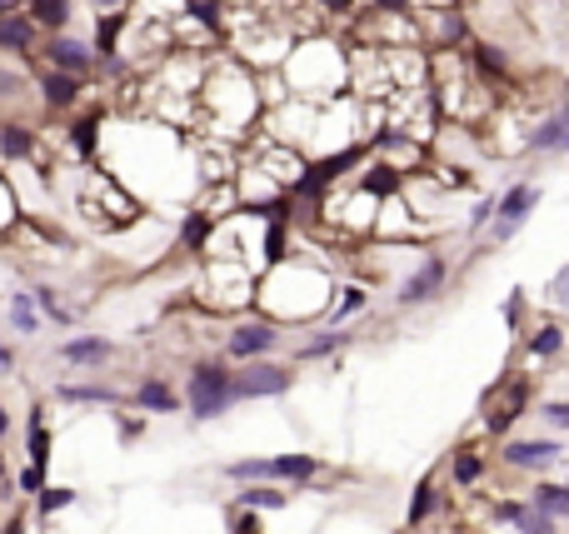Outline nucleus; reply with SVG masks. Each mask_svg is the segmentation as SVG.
I'll return each mask as SVG.
<instances>
[{
    "instance_id": "nucleus-30",
    "label": "nucleus",
    "mask_w": 569,
    "mask_h": 534,
    "mask_svg": "<svg viewBox=\"0 0 569 534\" xmlns=\"http://www.w3.org/2000/svg\"><path fill=\"white\" fill-rule=\"evenodd\" d=\"M365 305V290H344V299H340V310H335V320H344V315H354Z\"/></svg>"
},
{
    "instance_id": "nucleus-28",
    "label": "nucleus",
    "mask_w": 569,
    "mask_h": 534,
    "mask_svg": "<svg viewBox=\"0 0 569 534\" xmlns=\"http://www.w3.org/2000/svg\"><path fill=\"white\" fill-rule=\"evenodd\" d=\"M11 315H15V325H21V330H35V305H31V295H21L11 305Z\"/></svg>"
},
{
    "instance_id": "nucleus-23",
    "label": "nucleus",
    "mask_w": 569,
    "mask_h": 534,
    "mask_svg": "<svg viewBox=\"0 0 569 534\" xmlns=\"http://www.w3.org/2000/svg\"><path fill=\"white\" fill-rule=\"evenodd\" d=\"M494 210H500V200H494V195H490V200H480V205H474V210H470V235H480L484 225L494 220Z\"/></svg>"
},
{
    "instance_id": "nucleus-22",
    "label": "nucleus",
    "mask_w": 569,
    "mask_h": 534,
    "mask_svg": "<svg viewBox=\"0 0 569 534\" xmlns=\"http://www.w3.org/2000/svg\"><path fill=\"white\" fill-rule=\"evenodd\" d=\"M115 35H120V21H115V15H100V35H96V51H100V55H115Z\"/></svg>"
},
{
    "instance_id": "nucleus-27",
    "label": "nucleus",
    "mask_w": 569,
    "mask_h": 534,
    "mask_svg": "<svg viewBox=\"0 0 569 534\" xmlns=\"http://www.w3.org/2000/svg\"><path fill=\"white\" fill-rule=\"evenodd\" d=\"M549 299H555V305H564V310H569V265H559V275L549 280Z\"/></svg>"
},
{
    "instance_id": "nucleus-29",
    "label": "nucleus",
    "mask_w": 569,
    "mask_h": 534,
    "mask_svg": "<svg viewBox=\"0 0 569 534\" xmlns=\"http://www.w3.org/2000/svg\"><path fill=\"white\" fill-rule=\"evenodd\" d=\"M539 415H545L555 429H569V400H555V405H545Z\"/></svg>"
},
{
    "instance_id": "nucleus-4",
    "label": "nucleus",
    "mask_w": 569,
    "mask_h": 534,
    "mask_svg": "<svg viewBox=\"0 0 569 534\" xmlns=\"http://www.w3.org/2000/svg\"><path fill=\"white\" fill-rule=\"evenodd\" d=\"M559 460H564V449L555 439H515V445H505V465H515V470H549Z\"/></svg>"
},
{
    "instance_id": "nucleus-20",
    "label": "nucleus",
    "mask_w": 569,
    "mask_h": 534,
    "mask_svg": "<svg viewBox=\"0 0 569 534\" xmlns=\"http://www.w3.org/2000/svg\"><path fill=\"white\" fill-rule=\"evenodd\" d=\"M240 504H250V510H280L285 494L280 490H240Z\"/></svg>"
},
{
    "instance_id": "nucleus-33",
    "label": "nucleus",
    "mask_w": 569,
    "mask_h": 534,
    "mask_svg": "<svg viewBox=\"0 0 569 534\" xmlns=\"http://www.w3.org/2000/svg\"><path fill=\"white\" fill-rule=\"evenodd\" d=\"M380 11H405V0H375Z\"/></svg>"
},
{
    "instance_id": "nucleus-1",
    "label": "nucleus",
    "mask_w": 569,
    "mask_h": 534,
    "mask_svg": "<svg viewBox=\"0 0 569 534\" xmlns=\"http://www.w3.org/2000/svg\"><path fill=\"white\" fill-rule=\"evenodd\" d=\"M535 205H539V185H529V180L509 185V190L500 195V210H494V225H490L494 245H509V240L525 230V220L535 215Z\"/></svg>"
},
{
    "instance_id": "nucleus-13",
    "label": "nucleus",
    "mask_w": 569,
    "mask_h": 534,
    "mask_svg": "<svg viewBox=\"0 0 569 534\" xmlns=\"http://www.w3.org/2000/svg\"><path fill=\"white\" fill-rule=\"evenodd\" d=\"M31 21L45 31H60L70 21V0H31Z\"/></svg>"
},
{
    "instance_id": "nucleus-37",
    "label": "nucleus",
    "mask_w": 569,
    "mask_h": 534,
    "mask_svg": "<svg viewBox=\"0 0 569 534\" xmlns=\"http://www.w3.org/2000/svg\"><path fill=\"white\" fill-rule=\"evenodd\" d=\"M5 534H25V520H11L5 524Z\"/></svg>"
},
{
    "instance_id": "nucleus-36",
    "label": "nucleus",
    "mask_w": 569,
    "mask_h": 534,
    "mask_svg": "<svg viewBox=\"0 0 569 534\" xmlns=\"http://www.w3.org/2000/svg\"><path fill=\"white\" fill-rule=\"evenodd\" d=\"M15 5H21V0H0V15H15Z\"/></svg>"
},
{
    "instance_id": "nucleus-21",
    "label": "nucleus",
    "mask_w": 569,
    "mask_h": 534,
    "mask_svg": "<svg viewBox=\"0 0 569 534\" xmlns=\"http://www.w3.org/2000/svg\"><path fill=\"white\" fill-rule=\"evenodd\" d=\"M430 504H435V484L425 480V484L415 490V500H409V524H419V520H425V514H430Z\"/></svg>"
},
{
    "instance_id": "nucleus-5",
    "label": "nucleus",
    "mask_w": 569,
    "mask_h": 534,
    "mask_svg": "<svg viewBox=\"0 0 569 534\" xmlns=\"http://www.w3.org/2000/svg\"><path fill=\"white\" fill-rule=\"evenodd\" d=\"M290 390V370H275V364H255L235 380V400H255V395H285Z\"/></svg>"
},
{
    "instance_id": "nucleus-6",
    "label": "nucleus",
    "mask_w": 569,
    "mask_h": 534,
    "mask_svg": "<svg viewBox=\"0 0 569 534\" xmlns=\"http://www.w3.org/2000/svg\"><path fill=\"white\" fill-rule=\"evenodd\" d=\"M564 130H569V100L559 110H549V115L529 130V150H535V155H559V145H564Z\"/></svg>"
},
{
    "instance_id": "nucleus-42",
    "label": "nucleus",
    "mask_w": 569,
    "mask_h": 534,
    "mask_svg": "<svg viewBox=\"0 0 569 534\" xmlns=\"http://www.w3.org/2000/svg\"><path fill=\"white\" fill-rule=\"evenodd\" d=\"M0 470H5V465H0Z\"/></svg>"
},
{
    "instance_id": "nucleus-14",
    "label": "nucleus",
    "mask_w": 569,
    "mask_h": 534,
    "mask_svg": "<svg viewBox=\"0 0 569 534\" xmlns=\"http://www.w3.org/2000/svg\"><path fill=\"white\" fill-rule=\"evenodd\" d=\"M509 524H515L519 534H555V514H545L539 504H519Z\"/></svg>"
},
{
    "instance_id": "nucleus-24",
    "label": "nucleus",
    "mask_w": 569,
    "mask_h": 534,
    "mask_svg": "<svg viewBox=\"0 0 569 534\" xmlns=\"http://www.w3.org/2000/svg\"><path fill=\"white\" fill-rule=\"evenodd\" d=\"M340 345H344V335L335 330V335H320V340L300 345V354H305V360H310V354H330V350H340Z\"/></svg>"
},
{
    "instance_id": "nucleus-16",
    "label": "nucleus",
    "mask_w": 569,
    "mask_h": 534,
    "mask_svg": "<svg viewBox=\"0 0 569 534\" xmlns=\"http://www.w3.org/2000/svg\"><path fill=\"white\" fill-rule=\"evenodd\" d=\"M60 354L70 364H96V360H106V354H110V340H65Z\"/></svg>"
},
{
    "instance_id": "nucleus-40",
    "label": "nucleus",
    "mask_w": 569,
    "mask_h": 534,
    "mask_svg": "<svg viewBox=\"0 0 569 534\" xmlns=\"http://www.w3.org/2000/svg\"><path fill=\"white\" fill-rule=\"evenodd\" d=\"M5 425H11V419H5V410H0V435H5Z\"/></svg>"
},
{
    "instance_id": "nucleus-7",
    "label": "nucleus",
    "mask_w": 569,
    "mask_h": 534,
    "mask_svg": "<svg viewBox=\"0 0 569 534\" xmlns=\"http://www.w3.org/2000/svg\"><path fill=\"white\" fill-rule=\"evenodd\" d=\"M55 60V70H70V75H86L90 70V60H96V55H90V45H80V41H50V51H45Z\"/></svg>"
},
{
    "instance_id": "nucleus-38",
    "label": "nucleus",
    "mask_w": 569,
    "mask_h": 534,
    "mask_svg": "<svg viewBox=\"0 0 569 534\" xmlns=\"http://www.w3.org/2000/svg\"><path fill=\"white\" fill-rule=\"evenodd\" d=\"M0 364H5V370H11V350H5V345H0Z\"/></svg>"
},
{
    "instance_id": "nucleus-34",
    "label": "nucleus",
    "mask_w": 569,
    "mask_h": 534,
    "mask_svg": "<svg viewBox=\"0 0 569 534\" xmlns=\"http://www.w3.org/2000/svg\"><path fill=\"white\" fill-rule=\"evenodd\" d=\"M235 534H260V529H255V520H240V524H235Z\"/></svg>"
},
{
    "instance_id": "nucleus-2",
    "label": "nucleus",
    "mask_w": 569,
    "mask_h": 534,
    "mask_svg": "<svg viewBox=\"0 0 569 534\" xmlns=\"http://www.w3.org/2000/svg\"><path fill=\"white\" fill-rule=\"evenodd\" d=\"M230 400H235V380H230L220 364H200V370L190 374V410H195L200 419L220 415Z\"/></svg>"
},
{
    "instance_id": "nucleus-15",
    "label": "nucleus",
    "mask_w": 569,
    "mask_h": 534,
    "mask_svg": "<svg viewBox=\"0 0 569 534\" xmlns=\"http://www.w3.org/2000/svg\"><path fill=\"white\" fill-rule=\"evenodd\" d=\"M31 150H35L31 130H21V125H0V155H5V161H25Z\"/></svg>"
},
{
    "instance_id": "nucleus-39",
    "label": "nucleus",
    "mask_w": 569,
    "mask_h": 534,
    "mask_svg": "<svg viewBox=\"0 0 569 534\" xmlns=\"http://www.w3.org/2000/svg\"><path fill=\"white\" fill-rule=\"evenodd\" d=\"M559 155H569V130H564V145H559Z\"/></svg>"
},
{
    "instance_id": "nucleus-19",
    "label": "nucleus",
    "mask_w": 569,
    "mask_h": 534,
    "mask_svg": "<svg viewBox=\"0 0 569 534\" xmlns=\"http://www.w3.org/2000/svg\"><path fill=\"white\" fill-rule=\"evenodd\" d=\"M559 350H564V335H559L555 325H545V330L529 340V354H559Z\"/></svg>"
},
{
    "instance_id": "nucleus-11",
    "label": "nucleus",
    "mask_w": 569,
    "mask_h": 534,
    "mask_svg": "<svg viewBox=\"0 0 569 534\" xmlns=\"http://www.w3.org/2000/svg\"><path fill=\"white\" fill-rule=\"evenodd\" d=\"M529 504H539V510L555 514V520H569V484H535Z\"/></svg>"
},
{
    "instance_id": "nucleus-26",
    "label": "nucleus",
    "mask_w": 569,
    "mask_h": 534,
    "mask_svg": "<svg viewBox=\"0 0 569 534\" xmlns=\"http://www.w3.org/2000/svg\"><path fill=\"white\" fill-rule=\"evenodd\" d=\"M70 500H76V490H41V510H45V514L65 510Z\"/></svg>"
},
{
    "instance_id": "nucleus-9",
    "label": "nucleus",
    "mask_w": 569,
    "mask_h": 534,
    "mask_svg": "<svg viewBox=\"0 0 569 534\" xmlns=\"http://www.w3.org/2000/svg\"><path fill=\"white\" fill-rule=\"evenodd\" d=\"M315 474V455H280L265 460V480H310Z\"/></svg>"
},
{
    "instance_id": "nucleus-10",
    "label": "nucleus",
    "mask_w": 569,
    "mask_h": 534,
    "mask_svg": "<svg viewBox=\"0 0 569 534\" xmlns=\"http://www.w3.org/2000/svg\"><path fill=\"white\" fill-rule=\"evenodd\" d=\"M76 96H80V75H70V70H55V75H45V100H50L55 110L76 106Z\"/></svg>"
},
{
    "instance_id": "nucleus-25",
    "label": "nucleus",
    "mask_w": 569,
    "mask_h": 534,
    "mask_svg": "<svg viewBox=\"0 0 569 534\" xmlns=\"http://www.w3.org/2000/svg\"><path fill=\"white\" fill-rule=\"evenodd\" d=\"M480 480V460H474V455H460V460H454V484H474Z\"/></svg>"
},
{
    "instance_id": "nucleus-18",
    "label": "nucleus",
    "mask_w": 569,
    "mask_h": 534,
    "mask_svg": "<svg viewBox=\"0 0 569 534\" xmlns=\"http://www.w3.org/2000/svg\"><path fill=\"white\" fill-rule=\"evenodd\" d=\"M60 395L65 400H80V405H110V400H115L110 390H96V385H65Z\"/></svg>"
},
{
    "instance_id": "nucleus-12",
    "label": "nucleus",
    "mask_w": 569,
    "mask_h": 534,
    "mask_svg": "<svg viewBox=\"0 0 569 534\" xmlns=\"http://www.w3.org/2000/svg\"><path fill=\"white\" fill-rule=\"evenodd\" d=\"M35 35V21H25V15H0V51H21V45H31Z\"/></svg>"
},
{
    "instance_id": "nucleus-31",
    "label": "nucleus",
    "mask_w": 569,
    "mask_h": 534,
    "mask_svg": "<svg viewBox=\"0 0 569 534\" xmlns=\"http://www.w3.org/2000/svg\"><path fill=\"white\" fill-rule=\"evenodd\" d=\"M21 490H25V494H41V490H45V470H35V465H31V470L21 474Z\"/></svg>"
},
{
    "instance_id": "nucleus-32",
    "label": "nucleus",
    "mask_w": 569,
    "mask_h": 534,
    "mask_svg": "<svg viewBox=\"0 0 569 534\" xmlns=\"http://www.w3.org/2000/svg\"><path fill=\"white\" fill-rule=\"evenodd\" d=\"M90 130H96V125H90V120H86V125H76V135H70V140H76V145H80V155H86V150H90V140H96V135H90Z\"/></svg>"
},
{
    "instance_id": "nucleus-17",
    "label": "nucleus",
    "mask_w": 569,
    "mask_h": 534,
    "mask_svg": "<svg viewBox=\"0 0 569 534\" xmlns=\"http://www.w3.org/2000/svg\"><path fill=\"white\" fill-rule=\"evenodd\" d=\"M135 400H140V410H175V395L165 385H155V380H151V385H140Z\"/></svg>"
},
{
    "instance_id": "nucleus-8",
    "label": "nucleus",
    "mask_w": 569,
    "mask_h": 534,
    "mask_svg": "<svg viewBox=\"0 0 569 534\" xmlns=\"http://www.w3.org/2000/svg\"><path fill=\"white\" fill-rule=\"evenodd\" d=\"M275 350V325H245L230 335V354H265Z\"/></svg>"
},
{
    "instance_id": "nucleus-41",
    "label": "nucleus",
    "mask_w": 569,
    "mask_h": 534,
    "mask_svg": "<svg viewBox=\"0 0 569 534\" xmlns=\"http://www.w3.org/2000/svg\"><path fill=\"white\" fill-rule=\"evenodd\" d=\"M100 5H125V0H100Z\"/></svg>"
},
{
    "instance_id": "nucleus-35",
    "label": "nucleus",
    "mask_w": 569,
    "mask_h": 534,
    "mask_svg": "<svg viewBox=\"0 0 569 534\" xmlns=\"http://www.w3.org/2000/svg\"><path fill=\"white\" fill-rule=\"evenodd\" d=\"M325 5H330V11H350L354 0H325Z\"/></svg>"
},
{
    "instance_id": "nucleus-3",
    "label": "nucleus",
    "mask_w": 569,
    "mask_h": 534,
    "mask_svg": "<svg viewBox=\"0 0 569 534\" xmlns=\"http://www.w3.org/2000/svg\"><path fill=\"white\" fill-rule=\"evenodd\" d=\"M445 285V260L440 255H425L419 260V270L399 285V305H425V299H435Z\"/></svg>"
}]
</instances>
